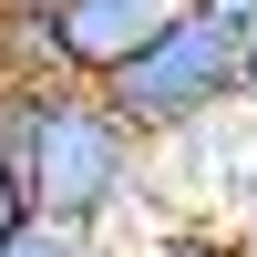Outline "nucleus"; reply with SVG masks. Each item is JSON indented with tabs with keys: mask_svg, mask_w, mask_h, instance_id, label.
Segmentation results:
<instances>
[{
	"mask_svg": "<svg viewBox=\"0 0 257 257\" xmlns=\"http://www.w3.org/2000/svg\"><path fill=\"white\" fill-rule=\"evenodd\" d=\"M0 257H103V247H93V237H62V226H21Z\"/></svg>",
	"mask_w": 257,
	"mask_h": 257,
	"instance_id": "4",
	"label": "nucleus"
},
{
	"mask_svg": "<svg viewBox=\"0 0 257 257\" xmlns=\"http://www.w3.org/2000/svg\"><path fill=\"white\" fill-rule=\"evenodd\" d=\"M41 11H52L62 72H72V82H103L123 52H144V41L165 31V21L185 11V0H41Z\"/></svg>",
	"mask_w": 257,
	"mask_h": 257,
	"instance_id": "3",
	"label": "nucleus"
},
{
	"mask_svg": "<svg viewBox=\"0 0 257 257\" xmlns=\"http://www.w3.org/2000/svg\"><path fill=\"white\" fill-rule=\"evenodd\" d=\"M257 93V62L237 52V41L216 31V21L185 0L175 21H165L144 52H123L113 72L93 82V103L123 123L134 144H175V134H206V123H226L237 103Z\"/></svg>",
	"mask_w": 257,
	"mask_h": 257,
	"instance_id": "2",
	"label": "nucleus"
},
{
	"mask_svg": "<svg viewBox=\"0 0 257 257\" xmlns=\"http://www.w3.org/2000/svg\"><path fill=\"white\" fill-rule=\"evenodd\" d=\"M0 165L21 185V216L62 237L123 226L155 185V144L123 134L93 82H0Z\"/></svg>",
	"mask_w": 257,
	"mask_h": 257,
	"instance_id": "1",
	"label": "nucleus"
},
{
	"mask_svg": "<svg viewBox=\"0 0 257 257\" xmlns=\"http://www.w3.org/2000/svg\"><path fill=\"white\" fill-rule=\"evenodd\" d=\"M196 11H206V21H216V31H226V41L257 62V0H196Z\"/></svg>",
	"mask_w": 257,
	"mask_h": 257,
	"instance_id": "5",
	"label": "nucleus"
},
{
	"mask_svg": "<svg viewBox=\"0 0 257 257\" xmlns=\"http://www.w3.org/2000/svg\"><path fill=\"white\" fill-rule=\"evenodd\" d=\"M155 257H247V247H237V237H165Z\"/></svg>",
	"mask_w": 257,
	"mask_h": 257,
	"instance_id": "6",
	"label": "nucleus"
},
{
	"mask_svg": "<svg viewBox=\"0 0 257 257\" xmlns=\"http://www.w3.org/2000/svg\"><path fill=\"white\" fill-rule=\"evenodd\" d=\"M21 226H31V216H21V185H11V165H0V247H11Z\"/></svg>",
	"mask_w": 257,
	"mask_h": 257,
	"instance_id": "7",
	"label": "nucleus"
}]
</instances>
